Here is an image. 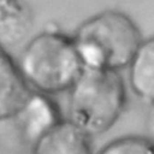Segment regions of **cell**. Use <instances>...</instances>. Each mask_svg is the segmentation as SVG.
Here are the masks:
<instances>
[{
  "mask_svg": "<svg viewBox=\"0 0 154 154\" xmlns=\"http://www.w3.org/2000/svg\"><path fill=\"white\" fill-rule=\"evenodd\" d=\"M71 37L84 67L116 72L129 66L143 41L135 22L116 10L87 18Z\"/></svg>",
  "mask_w": 154,
  "mask_h": 154,
  "instance_id": "6da1fadb",
  "label": "cell"
},
{
  "mask_svg": "<svg viewBox=\"0 0 154 154\" xmlns=\"http://www.w3.org/2000/svg\"><path fill=\"white\" fill-rule=\"evenodd\" d=\"M16 63L29 89L47 96L70 90L84 69L72 37L59 29L30 38Z\"/></svg>",
  "mask_w": 154,
  "mask_h": 154,
  "instance_id": "7a4b0ae2",
  "label": "cell"
},
{
  "mask_svg": "<svg viewBox=\"0 0 154 154\" xmlns=\"http://www.w3.org/2000/svg\"><path fill=\"white\" fill-rule=\"evenodd\" d=\"M69 91L67 120L89 137L111 129L126 105L125 83L116 71L84 67Z\"/></svg>",
  "mask_w": 154,
  "mask_h": 154,
  "instance_id": "3957f363",
  "label": "cell"
},
{
  "mask_svg": "<svg viewBox=\"0 0 154 154\" xmlns=\"http://www.w3.org/2000/svg\"><path fill=\"white\" fill-rule=\"evenodd\" d=\"M23 141L30 147L63 118L51 96L30 91L26 100L12 118Z\"/></svg>",
  "mask_w": 154,
  "mask_h": 154,
  "instance_id": "277c9868",
  "label": "cell"
},
{
  "mask_svg": "<svg viewBox=\"0 0 154 154\" xmlns=\"http://www.w3.org/2000/svg\"><path fill=\"white\" fill-rule=\"evenodd\" d=\"M30 154H94L91 137L67 119H61L43 134L30 149Z\"/></svg>",
  "mask_w": 154,
  "mask_h": 154,
  "instance_id": "5b68a950",
  "label": "cell"
},
{
  "mask_svg": "<svg viewBox=\"0 0 154 154\" xmlns=\"http://www.w3.org/2000/svg\"><path fill=\"white\" fill-rule=\"evenodd\" d=\"M30 91L16 60L7 51L0 48V122L12 119Z\"/></svg>",
  "mask_w": 154,
  "mask_h": 154,
  "instance_id": "8992f818",
  "label": "cell"
},
{
  "mask_svg": "<svg viewBox=\"0 0 154 154\" xmlns=\"http://www.w3.org/2000/svg\"><path fill=\"white\" fill-rule=\"evenodd\" d=\"M34 24L31 7L18 0H0V48L7 51L23 42Z\"/></svg>",
  "mask_w": 154,
  "mask_h": 154,
  "instance_id": "52a82bcc",
  "label": "cell"
},
{
  "mask_svg": "<svg viewBox=\"0 0 154 154\" xmlns=\"http://www.w3.org/2000/svg\"><path fill=\"white\" fill-rule=\"evenodd\" d=\"M128 69L129 83L135 95L154 105V36L141 42Z\"/></svg>",
  "mask_w": 154,
  "mask_h": 154,
  "instance_id": "ba28073f",
  "label": "cell"
},
{
  "mask_svg": "<svg viewBox=\"0 0 154 154\" xmlns=\"http://www.w3.org/2000/svg\"><path fill=\"white\" fill-rule=\"evenodd\" d=\"M96 154H154V144L143 136H124L111 141Z\"/></svg>",
  "mask_w": 154,
  "mask_h": 154,
  "instance_id": "9c48e42d",
  "label": "cell"
},
{
  "mask_svg": "<svg viewBox=\"0 0 154 154\" xmlns=\"http://www.w3.org/2000/svg\"><path fill=\"white\" fill-rule=\"evenodd\" d=\"M148 131H149L148 140L154 144V105H150L148 112Z\"/></svg>",
  "mask_w": 154,
  "mask_h": 154,
  "instance_id": "30bf717a",
  "label": "cell"
}]
</instances>
